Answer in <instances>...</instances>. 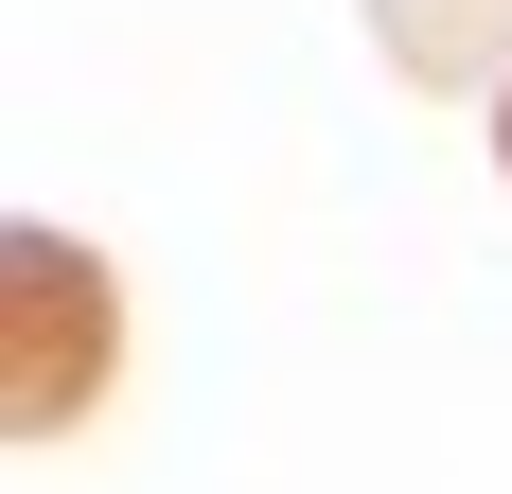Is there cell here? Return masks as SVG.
Listing matches in <instances>:
<instances>
[{"mask_svg":"<svg viewBox=\"0 0 512 494\" xmlns=\"http://www.w3.org/2000/svg\"><path fill=\"white\" fill-rule=\"evenodd\" d=\"M371 53L407 89H512V0H371Z\"/></svg>","mask_w":512,"mask_h":494,"instance_id":"cell-2","label":"cell"},{"mask_svg":"<svg viewBox=\"0 0 512 494\" xmlns=\"http://www.w3.org/2000/svg\"><path fill=\"white\" fill-rule=\"evenodd\" d=\"M495 159H512V89H495Z\"/></svg>","mask_w":512,"mask_h":494,"instance_id":"cell-3","label":"cell"},{"mask_svg":"<svg viewBox=\"0 0 512 494\" xmlns=\"http://www.w3.org/2000/svg\"><path fill=\"white\" fill-rule=\"evenodd\" d=\"M124 371V283H106L89 230L18 212L0 230V442H71Z\"/></svg>","mask_w":512,"mask_h":494,"instance_id":"cell-1","label":"cell"}]
</instances>
